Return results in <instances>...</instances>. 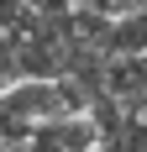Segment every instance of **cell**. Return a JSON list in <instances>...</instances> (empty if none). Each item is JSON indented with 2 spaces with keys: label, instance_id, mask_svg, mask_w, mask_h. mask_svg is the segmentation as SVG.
Listing matches in <instances>:
<instances>
[{
  "label": "cell",
  "instance_id": "cell-1",
  "mask_svg": "<svg viewBox=\"0 0 147 152\" xmlns=\"http://www.w3.org/2000/svg\"><path fill=\"white\" fill-rule=\"evenodd\" d=\"M5 100V110H11L16 121L26 126V131H37V126L58 121L63 115V94H58V79L53 84H37V79H21V84H11V89L0 94Z\"/></svg>",
  "mask_w": 147,
  "mask_h": 152
},
{
  "label": "cell",
  "instance_id": "cell-2",
  "mask_svg": "<svg viewBox=\"0 0 147 152\" xmlns=\"http://www.w3.org/2000/svg\"><path fill=\"white\" fill-rule=\"evenodd\" d=\"M100 94H110L116 105H132L137 94H147V53L142 58H105Z\"/></svg>",
  "mask_w": 147,
  "mask_h": 152
},
{
  "label": "cell",
  "instance_id": "cell-3",
  "mask_svg": "<svg viewBox=\"0 0 147 152\" xmlns=\"http://www.w3.org/2000/svg\"><path fill=\"white\" fill-rule=\"evenodd\" d=\"M147 53V16H116L105 26V58H142Z\"/></svg>",
  "mask_w": 147,
  "mask_h": 152
},
{
  "label": "cell",
  "instance_id": "cell-4",
  "mask_svg": "<svg viewBox=\"0 0 147 152\" xmlns=\"http://www.w3.org/2000/svg\"><path fill=\"white\" fill-rule=\"evenodd\" d=\"M16 84V37H5L0 31V94Z\"/></svg>",
  "mask_w": 147,
  "mask_h": 152
},
{
  "label": "cell",
  "instance_id": "cell-5",
  "mask_svg": "<svg viewBox=\"0 0 147 152\" xmlns=\"http://www.w3.org/2000/svg\"><path fill=\"white\" fill-rule=\"evenodd\" d=\"M26 137H32V131H26V126H21V121H16L11 110H5V100H0V142H16V147H21V142H26Z\"/></svg>",
  "mask_w": 147,
  "mask_h": 152
},
{
  "label": "cell",
  "instance_id": "cell-6",
  "mask_svg": "<svg viewBox=\"0 0 147 152\" xmlns=\"http://www.w3.org/2000/svg\"><path fill=\"white\" fill-rule=\"evenodd\" d=\"M100 16H110V21L116 16H147V0H105Z\"/></svg>",
  "mask_w": 147,
  "mask_h": 152
},
{
  "label": "cell",
  "instance_id": "cell-7",
  "mask_svg": "<svg viewBox=\"0 0 147 152\" xmlns=\"http://www.w3.org/2000/svg\"><path fill=\"white\" fill-rule=\"evenodd\" d=\"M126 115H132V121H142V126H147V94H137L132 105H126Z\"/></svg>",
  "mask_w": 147,
  "mask_h": 152
},
{
  "label": "cell",
  "instance_id": "cell-8",
  "mask_svg": "<svg viewBox=\"0 0 147 152\" xmlns=\"http://www.w3.org/2000/svg\"><path fill=\"white\" fill-rule=\"evenodd\" d=\"M89 5H95V11H100V5H105V0H89Z\"/></svg>",
  "mask_w": 147,
  "mask_h": 152
},
{
  "label": "cell",
  "instance_id": "cell-9",
  "mask_svg": "<svg viewBox=\"0 0 147 152\" xmlns=\"http://www.w3.org/2000/svg\"><path fill=\"white\" fill-rule=\"evenodd\" d=\"M63 5H84V0H63Z\"/></svg>",
  "mask_w": 147,
  "mask_h": 152
}]
</instances>
